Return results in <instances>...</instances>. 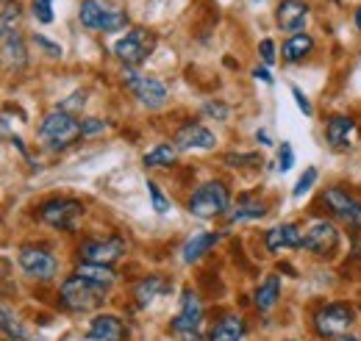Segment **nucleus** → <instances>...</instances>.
Returning <instances> with one entry per match:
<instances>
[{
  "label": "nucleus",
  "mask_w": 361,
  "mask_h": 341,
  "mask_svg": "<svg viewBox=\"0 0 361 341\" xmlns=\"http://www.w3.org/2000/svg\"><path fill=\"white\" fill-rule=\"evenodd\" d=\"M289 341H295V339H289Z\"/></svg>",
  "instance_id": "obj_46"
},
{
  "label": "nucleus",
  "mask_w": 361,
  "mask_h": 341,
  "mask_svg": "<svg viewBox=\"0 0 361 341\" xmlns=\"http://www.w3.org/2000/svg\"><path fill=\"white\" fill-rule=\"evenodd\" d=\"M0 325H3V333H6V339L11 341H25V330H23V325L17 322V316L11 314V308H3L0 311Z\"/></svg>",
  "instance_id": "obj_27"
},
{
  "label": "nucleus",
  "mask_w": 361,
  "mask_h": 341,
  "mask_svg": "<svg viewBox=\"0 0 361 341\" xmlns=\"http://www.w3.org/2000/svg\"><path fill=\"white\" fill-rule=\"evenodd\" d=\"M176 159H178V147L170 142H161L150 153H145V167H173Z\"/></svg>",
  "instance_id": "obj_26"
},
{
  "label": "nucleus",
  "mask_w": 361,
  "mask_h": 341,
  "mask_svg": "<svg viewBox=\"0 0 361 341\" xmlns=\"http://www.w3.org/2000/svg\"><path fill=\"white\" fill-rule=\"evenodd\" d=\"M39 136H42V142H47L50 150H64L73 142H78L84 133H81V123L73 114L56 108V111H50L45 120H42Z\"/></svg>",
  "instance_id": "obj_4"
},
{
  "label": "nucleus",
  "mask_w": 361,
  "mask_h": 341,
  "mask_svg": "<svg viewBox=\"0 0 361 341\" xmlns=\"http://www.w3.org/2000/svg\"><path fill=\"white\" fill-rule=\"evenodd\" d=\"M6 341H11V339H6Z\"/></svg>",
  "instance_id": "obj_45"
},
{
  "label": "nucleus",
  "mask_w": 361,
  "mask_h": 341,
  "mask_svg": "<svg viewBox=\"0 0 361 341\" xmlns=\"http://www.w3.org/2000/svg\"><path fill=\"white\" fill-rule=\"evenodd\" d=\"M3 53H6L8 67H14V70H23V67H25L28 56H25V44H23L20 31H8V34H3Z\"/></svg>",
  "instance_id": "obj_23"
},
{
  "label": "nucleus",
  "mask_w": 361,
  "mask_h": 341,
  "mask_svg": "<svg viewBox=\"0 0 361 341\" xmlns=\"http://www.w3.org/2000/svg\"><path fill=\"white\" fill-rule=\"evenodd\" d=\"M339 247V230L334 222L319 219L312 228H306L303 233V250L314 253V256H331Z\"/></svg>",
  "instance_id": "obj_12"
},
{
  "label": "nucleus",
  "mask_w": 361,
  "mask_h": 341,
  "mask_svg": "<svg viewBox=\"0 0 361 341\" xmlns=\"http://www.w3.org/2000/svg\"><path fill=\"white\" fill-rule=\"evenodd\" d=\"M164 292H170V283L161 278V275H147V278H142L139 283L134 286V297H136V305H150L156 297H161Z\"/></svg>",
  "instance_id": "obj_20"
},
{
  "label": "nucleus",
  "mask_w": 361,
  "mask_h": 341,
  "mask_svg": "<svg viewBox=\"0 0 361 341\" xmlns=\"http://www.w3.org/2000/svg\"><path fill=\"white\" fill-rule=\"evenodd\" d=\"M20 3L17 0H3V20H0V28L3 34L8 31H17V23H20Z\"/></svg>",
  "instance_id": "obj_28"
},
{
  "label": "nucleus",
  "mask_w": 361,
  "mask_h": 341,
  "mask_svg": "<svg viewBox=\"0 0 361 341\" xmlns=\"http://www.w3.org/2000/svg\"><path fill=\"white\" fill-rule=\"evenodd\" d=\"M20 266H23V272L28 275V278H34V280H53L56 278V272H59V261L53 253H47L45 247H34V244H28V247H23L20 250Z\"/></svg>",
  "instance_id": "obj_9"
},
{
  "label": "nucleus",
  "mask_w": 361,
  "mask_h": 341,
  "mask_svg": "<svg viewBox=\"0 0 361 341\" xmlns=\"http://www.w3.org/2000/svg\"><path fill=\"white\" fill-rule=\"evenodd\" d=\"M359 56H361V53H359Z\"/></svg>",
  "instance_id": "obj_47"
},
{
  "label": "nucleus",
  "mask_w": 361,
  "mask_h": 341,
  "mask_svg": "<svg viewBox=\"0 0 361 341\" xmlns=\"http://www.w3.org/2000/svg\"><path fill=\"white\" fill-rule=\"evenodd\" d=\"M259 53H262V61H264V64H272V61H275V44H272V39H262Z\"/></svg>",
  "instance_id": "obj_40"
},
{
  "label": "nucleus",
  "mask_w": 361,
  "mask_h": 341,
  "mask_svg": "<svg viewBox=\"0 0 361 341\" xmlns=\"http://www.w3.org/2000/svg\"><path fill=\"white\" fill-rule=\"evenodd\" d=\"M34 42L39 44V47L45 50V53L50 56V58H59V56H61V47H59L56 42H50V39H45V37H39V34L34 37Z\"/></svg>",
  "instance_id": "obj_39"
},
{
  "label": "nucleus",
  "mask_w": 361,
  "mask_h": 341,
  "mask_svg": "<svg viewBox=\"0 0 361 341\" xmlns=\"http://www.w3.org/2000/svg\"><path fill=\"white\" fill-rule=\"evenodd\" d=\"M353 130H356V123H353L350 117L336 114V117H331V120H328V125H325V139H328V144H331V147H348V144H350Z\"/></svg>",
  "instance_id": "obj_19"
},
{
  "label": "nucleus",
  "mask_w": 361,
  "mask_h": 341,
  "mask_svg": "<svg viewBox=\"0 0 361 341\" xmlns=\"http://www.w3.org/2000/svg\"><path fill=\"white\" fill-rule=\"evenodd\" d=\"M228 167H245V164H262V159H256L253 153H247V156H242V153H228L226 159Z\"/></svg>",
  "instance_id": "obj_37"
},
{
  "label": "nucleus",
  "mask_w": 361,
  "mask_h": 341,
  "mask_svg": "<svg viewBox=\"0 0 361 341\" xmlns=\"http://www.w3.org/2000/svg\"><path fill=\"white\" fill-rule=\"evenodd\" d=\"M314 183H317V167H306V172L300 175V180H298V183H295V189H292V197H295V200H298V197H303Z\"/></svg>",
  "instance_id": "obj_30"
},
{
  "label": "nucleus",
  "mask_w": 361,
  "mask_h": 341,
  "mask_svg": "<svg viewBox=\"0 0 361 341\" xmlns=\"http://www.w3.org/2000/svg\"><path fill=\"white\" fill-rule=\"evenodd\" d=\"M153 47H156V37H153L150 31H145V28H131L120 42L114 44V56H117L126 67H136V64H142V61L153 53Z\"/></svg>",
  "instance_id": "obj_7"
},
{
  "label": "nucleus",
  "mask_w": 361,
  "mask_h": 341,
  "mask_svg": "<svg viewBox=\"0 0 361 341\" xmlns=\"http://www.w3.org/2000/svg\"><path fill=\"white\" fill-rule=\"evenodd\" d=\"M356 28L361 31V8H356Z\"/></svg>",
  "instance_id": "obj_44"
},
{
  "label": "nucleus",
  "mask_w": 361,
  "mask_h": 341,
  "mask_svg": "<svg viewBox=\"0 0 361 341\" xmlns=\"http://www.w3.org/2000/svg\"><path fill=\"white\" fill-rule=\"evenodd\" d=\"M278 297H281V278H278V275H267V280L256 289L253 302H256L259 311H270L272 305L278 302Z\"/></svg>",
  "instance_id": "obj_25"
},
{
  "label": "nucleus",
  "mask_w": 361,
  "mask_h": 341,
  "mask_svg": "<svg viewBox=\"0 0 361 341\" xmlns=\"http://www.w3.org/2000/svg\"><path fill=\"white\" fill-rule=\"evenodd\" d=\"M203 114H206V117H214V120H228L231 108H228L226 103H220V100H212V103L203 106Z\"/></svg>",
  "instance_id": "obj_36"
},
{
  "label": "nucleus",
  "mask_w": 361,
  "mask_h": 341,
  "mask_svg": "<svg viewBox=\"0 0 361 341\" xmlns=\"http://www.w3.org/2000/svg\"><path fill=\"white\" fill-rule=\"evenodd\" d=\"M84 213V206L78 200H50L39 209V219L47 222L50 228L59 230H70L75 225V216Z\"/></svg>",
  "instance_id": "obj_13"
},
{
  "label": "nucleus",
  "mask_w": 361,
  "mask_h": 341,
  "mask_svg": "<svg viewBox=\"0 0 361 341\" xmlns=\"http://www.w3.org/2000/svg\"><path fill=\"white\" fill-rule=\"evenodd\" d=\"M228 203H231V194H228L226 183L209 180V183H203L192 192L186 209L197 219H217V216L228 213Z\"/></svg>",
  "instance_id": "obj_3"
},
{
  "label": "nucleus",
  "mask_w": 361,
  "mask_h": 341,
  "mask_svg": "<svg viewBox=\"0 0 361 341\" xmlns=\"http://www.w3.org/2000/svg\"><path fill=\"white\" fill-rule=\"evenodd\" d=\"M331 341H359L356 336H339V339H331Z\"/></svg>",
  "instance_id": "obj_43"
},
{
  "label": "nucleus",
  "mask_w": 361,
  "mask_h": 341,
  "mask_svg": "<svg viewBox=\"0 0 361 341\" xmlns=\"http://www.w3.org/2000/svg\"><path fill=\"white\" fill-rule=\"evenodd\" d=\"M123 81H126V86L131 89V94H134L145 108H153V111H156V108H161V106L167 103V97H170L167 86L161 84L159 78L136 75V73H126V75H123Z\"/></svg>",
  "instance_id": "obj_8"
},
{
  "label": "nucleus",
  "mask_w": 361,
  "mask_h": 341,
  "mask_svg": "<svg viewBox=\"0 0 361 341\" xmlns=\"http://www.w3.org/2000/svg\"><path fill=\"white\" fill-rule=\"evenodd\" d=\"M275 20H278L281 31L300 34L306 20H309V3L306 0H281L278 11H275Z\"/></svg>",
  "instance_id": "obj_16"
},
{
  "label": "nucleus",
  "mask_w": 361,
  "mask_h": 341,
  "mask_svg": "<svg viewBox=\"0 0 361 341\" xmlns=\"http://www.w3.org/2000/svg\"><path fill=\"white\" fill-rule=\"evenodd\" d=\"M220 242V233H195L186 244H183V250H180V258H183V264H195V261H200V258L206 256L214 244Z\"/></svg>",
  "instance_id": "obj_21"
},
{
  "label": "nucleus",
  "mask_w": 361,
  "mask_h": 341,
  "mask_svg": "<svg viewBox=\"0 0 361 341\" xmlns=\"http://www.w3.org/2000/svg\"><path fill=\"white\" fill-rule=\"evenodd\" d=\"M295 167V153H292V144L289 142H281V150H278V170L289 172Z\"/></svg>",
  "instance_id": "obj_34"
},
{
  "label": "nucleus",
  "mask_w": 361,
  "mask_h": 341,
  "mask_svg": "<svg viewBox=\"0 0 361 341\" xmlns=\"http://www.w3.org/2000/svg\"><path fill=\"white\" fill-rule=\"evenodd\" d=\"M200 328H203V302H200V297L192 289H183V294H180V311L178 316L173 319L170 330L180 341H203Z\"/></svg>",
  "instance_id": "obj_5"
},
{
  "label": "nucleus",
  "mask_w": 361,
  "mask_h": 341,
  "mask_svg": "<svg viewBox=\"0 0 361 341\" xmlns=\"http://www.w3.org/2000/svg\"><path fill=\"white\" fill-rule=\"evenodd\" d=\"M314 50V39L309 37V34H292L283 47H281V56H283V61H289V64H295V61H303L309 53Z\"/></svg>",
  "instance_id": "obj_22"
},
{
  "label": "nucleus",
  "mask_w": 361,
  "mask_h": 341,
  "mask_svg": "<svg viewBox=\"0 0 361 341\" xmlns=\"http://www.w3.org/2000/svg\"><path fill=\"white\" fill-rule=\"evenodd\" d=\"M106 292H109V289L92 283L87 278H81V275H73V278H67V280L61 283L59 299H61V305H64L67 311H73V314H87V311L97 308V305L106 299Z\"/></svg>",
  "instance_id": "obj_2"
},
{
  "label": "nucleus",
  "mask_w": 361,
  "mask_h": 341,
  "mask_svg": "<svg viewBox=\"0 0 361 341\" xmlns=\"http://www.w3.org/2000/svg\"><path fill=\"white\" fill-rule=\"evenodd\" d=\"M264 244H267V253H281V250H289V247H303V230L295 222L278 225V228L267 230Z\"/></svg>",
  "instance_id": "obj_17"
},
{
  "label": "nucleus",
  "mask_w": 361,
  "mask_h": 341,
  "mask_svg": "<svg viewBox=\"0 0 361 341\" xmlns=\"http://www.w3.org/2000/svg\"><path fill=\"white\" fill-rule=\"evenodd\" d=\"M78 17H81L84 28L103 31V34L123 31L128 25V11L114 0H81Z\"/></svg>",
  "instance_id": "obj_1"
},
{
  "label": "nucleus",
  "mask_w": 361,
  "mask_h": 341,
  "mask_svg": "<svg viewBox=\"0 0 361 341\" xmlns=\"http://www.w3.org/2000/svg\"><path fill=\"white\" fill-rule=\"evenodd\" d=\"M267 213V209L262 203H247V206H239L233 211H228V222H242V219H262Z\"/></svg>",
  "instance_id": "obj_29"
},
{
  "label": "nucleus",
  "mask_w": 361,
  "mask_h": 341,
  "mask_svg": "<svg viewBox=\"0 0 361 341\" xmlns=\"http://www.w3.org/2000/svg\"><path fill=\"white\" fill-rule=\"evenodd\" d=\"M75 275L87 278V280L97 283V286H103V289H111L114 280H117V272H114L111 266H103V264H78Z\"/></svg>",
  "instance_id": "obj_24"
},
{
  "label": "nucleus",
  "mask_w": 361,
  "mask_h": 341,
  "mask_svg": "<svg viewBox=\"0 0 361 341\" xmlns=\"http://www.w3.org/2000/svg\"><path fill=\"white\" fill-rule=\"evenodd\" d=\"M356 322V311L348 302H331L314 314V330L322 339H339L348 336V330Z\"/></svg>",
  "instance_id": "obj_6"
},
{
  "label": "nucleus",
  "mask_w": 361,
  "mask_h": 341,
  "mask_svg": "<svg viewBox=\"0 0 361 341\" xmlns=\"http://www.w3.org/2000/svg\"><path fill=\"white\" fill-rule=\"evenodd\" d=\"M245 333H247L245 319L236 316V314H226L223 319L214 322V328L209 330L206 341H242L245 339Z\"/></svg>",
  "instance_id": "obj_18"
},
{
  "label": "nucleus",
  "mask_w": 361,
  "mask_h": 341,
  "mask_svg": "<svg viewBox=\"0 0 361 341\" xmlns=\"http://www.w3.org/2000/svg\"><path fill=\"white\" fill-rule=\"evenodd\" d=\"M31 14L39 20V23H53V0H34L31 6Z\"/></svg>",
  "instance_id": "obj_32"
},
{
  "label": "nucleus",
  "mask_w": 361,
  "mask_h": 341,
  "mask_svg": "<svg viewBox=\"0 0 361 341\" xmlns=\"http://www.w3.org/2000/svg\"><path fill=\"white\" fill-rule=\"evenodd\" d=\"M147 194H150V200H153V211L156 213H167L173 206H170V200L161 194V189L153 183V180H147Z\"/></svg>",
  "instance_id": "obj_31"
},
{
  "label": "nucleus",
  "mask_w": 361,
  "mask_h": 341,
  "mask_svg": "<svg viewBox=\"0 0 361 341\" xmlns=\"http://www.w3.org/2000/svg\"><path fill=\"white\" fill-rule=\"evenodd\" d=\"M84 106H87V94H84V92H73V94H70V100H64V103H61L59 108L75 117V114H78V111H81Z\"/></svg>",
  "instance_id": "obj_33"
},
{
  "label": "nucleus",
  "mask_w": 361,
  "mask_h": 341,
  "mask_svg": "<svg viewBox=\"0 0 361 341\" xmlns=\"http://www.w3.org/2000/svg\"><path fill=\"white\" fill-rule=\"evenodd\" d=\"M126 339H128V328L114 314H97L90 322L87 341H126Z\"/></svg>",
  "instance_id": "obj_14"
},
{
  "label": "nucleus",
  "mask_w": 361,
  "mask_h": 341,
  "mask_svg": "<svg viewBox=\"0 0 361 341\" xmlns=\"http://www.w3.org/2000/svg\"><path fill=\"white\" fill-rule=\"evenodd\" d=\"M173 144H176L178 150H212V147L217 144V139H214V133L206 128V125H200V123H186V125H180V128L176 130Z\"/></svg>",
  "instance_id": "obj_15"
},
{
  "label": "nucleus",
  "mask_w": 361,
  "mask_h": 341,
  "mask_svg": "<svg viewBox=\"0 0 361 341\" xmlns=\"http://www.w3.org/2000/svg\"><path fill=\"white\" fill-rule=\"evenodd\" d=\"M256 142H262L264 147H270V144H272L270 133H267V130H264V128H262V130H256Z\"/></svg>",
  "instance_id": "obj_42"
},
{
  "label": "nucleus",
  "mask_w": 361,
  "mask_h": 341,
  "mask_svg": "<svg viewBox=\"0 0 361 341\" xmlns=\"http://www.w3.org/2000/svg\"><path fill=\"white\" fill-rule=\"evenodd\" d=\"M106 128H109V125H106L103 120H97V117H87V120H81V133H84V139L100 136Z\"/></svg>",
  "instance_id": "obj_35"
},
{
  "label": "nucleus",
  "mask_w": 361,
  "mask_h": 341,
  "mask_svg": "<svg viewBox=\"0 0 361 341\" xmlns=\"http://www.w3.org/2000/svg\"><path fill=\"white\" fill-rule=\"evenodd\" d=\"M253 75L259 78V81H264V84H272V75H270V70H264V67H256L253 70Z\"/></svg>",
  "instance_id": "obj_41"
},
{
  "label": "nucleus",
  "mask_w": 361,
  "mask_h": 341,
  "mask_svg": "<svg viewBox=\"0 0 361 341\" xmlns=\"http://www.w3.org/2000/svg\"><path fill=\"white\" fill-rule=\"evenodd\" d=\"M292 97H295V103H298V108L306 114V117H312L314 114V108H312V103H309V97L300 92V86H292Z\"/></svg>",
  "instance_id": "obj_38"
},
{
  "label": "nucleus",
  "mask_w": 361,
  "mask_h": 341,
  "mask_svg": "<svg viewBox=\"0 0 361 341\" xmlns=\"http://www.w3.org/2000/svg\"><path fill=\"white\" fill-rule=\"evenodd\" d=\"M322 203L328 206V211L334 213L336 219H342V222H348L353 228H361V200H356L350 192H345L339 186H331V189H325Z\"/></svg>",
  "instance_id": "obj_11"
},
{
  "label": "nucleus",
  "mask_w": 361,
  "mask_h": 341,
  "mask_svg": "<svg viewBox=\"0 0 361 341\" xmlns=\"http://www.w3.org/2000/svg\"><path fill=\"white\" fill-rule=\"evenodd\" d=\"M78 256L81 264H103V266H111L117 258L126 256V242L123 239H87L81 247H78Z\"/></svg>",
  "instance_id": "obj_10"
}]
</instances>
